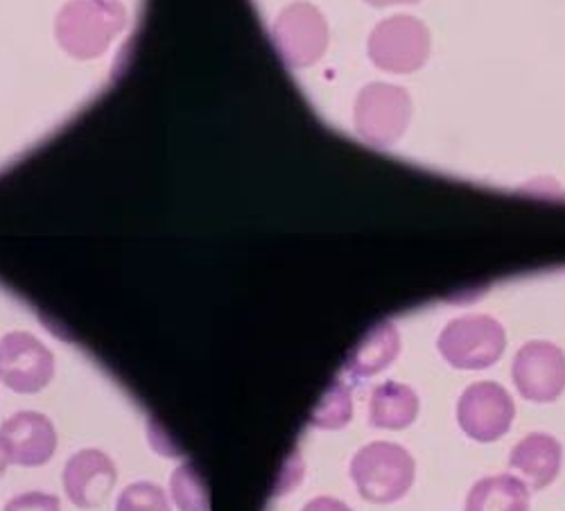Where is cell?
I'll use <instances>...</instances> for the list:
<instances>
[{"label":"cell","instance_id":"ffe728a7","mask_svg":"<svg viewBox=\"0 0 565 511\" xmlns=\"http://www.w3.org/2000/svg\"><path fill=\"white\" fill-rule=\"evenodd\" d=\"M301 511H353V509L338 498L319 496V498H312L310 502H306V507Z\"/></svg>","mask_w":565,"mask_h":511},{"label":"cell","instance_id":"5bb4252c","mask_svg":"<svg viewBox=\"0 0 565 511\" xmlns=\"http://www.w3.org/2000/svg\"><path fill=\"white\" fill-rule=\"evenodd\" d=\"M398 351L401 336L396 327L390 321H383L375 329H371L364 340L353 349L347 369L358 379H371L387 369L398 358Z\"/></svg>","mask_w":565,"mask_h":511},{"label":"cell","instance_id":"44dd1931","mask_svg":"<svg viewBox=\"0 0 565 511\" xmlns=\"http://www.w3.org/2000/svg\"><path fill=\"white\" fill-rule=\"evenodd\" d=\"M366 3L375 8H385V6H409V3H418V0H366Z\"/></svg>","mask_w":565,"mask_h":511},{"label":"cell","instance_id":"5b68a950","mask_svg":"<svg viewBox=\"0 0 565 511\" xmlns=\"http://www.w3.org/2000/svg\"><path fill=\"white\" fill-rule=\"evenodd\" d=\"M55 376V355L30 333L14 331L0 340V381L17 394H36Z\"/></svg>","mask_w":565,"mask_h":511},{"label":"cell","instance_id":"8992f818","mask_svg":"<svg viewBox=\"0 0 565 511\" xmlns=\"http://www.w3.org/2000/svg\"><path fill=\"white\" fill-rule=\"evenodd\" d=\"M412 118L409 96L392 84H371L360 93L355 125L360 136L375 146H390L403 136Z\"/></svg>","mask_w":565,"mask_h":511},{"label":"cell","instance_id":"ac0fdd59","mask_svg":"<svg viewBox=\"0 0 565 511\" xmlns=\"http://www.w3.org/2000/svg\"><path fill=\"white\" fill-rule=\"evenodd\" d=\"M116 511H170V500L154 482H134L118 496Z\"/></svg>","mask_w":565,"mask_h":511},{"label":"cell","instance_id":"e0dca14e","mask_svg":"<svg viewBox=\"0 0 565 511\" xmlns=\"http://www.w3.org/2000/svg\"><path fill=\"white\" fill-rule=\"evenodd\" d=\"M353 419V401L344 383H333L326 392L323 401L312 414V426L321 430H340Z\"/></svg>","mask_w":565,"mask_h":511},{"label":"cell","instance_id":"3957f363","mask_svg":"<svg viewBox=\"0 0 565 511\" xmlns=\"http://www.w3.org/2000/svg\"><path fill=\"white\" fill-rule=\"evenodd\" d=\"M515 416V405L509 392L493 381L468 385L457 401V424L466 437L480 444L502 439Z\"/></svg>","mask_w":565,"mask_h":511},{"label":"cell","instance_id":"4fadbf2b","mask_svg":"<svg viewBox=\"0 0 565 511\" xmlns=\"http://www.w3.org/2000/svg\"><path fill=\"white\" fill-rule=\"evenodd\" d=\"M527 482L513 476H489L470 487L463 511H530Z\"/></svg>","mask_w":565,"mask_h":511},{"label":"cell","instance_id":"52a82bcc","mask_svg":"<svg viewBox=\"0 0 565 511\" xmlns=\"http://www.w3.org/2000/svg\"><path fill=\"white\" fill-rule=\"evenodd\" d=\"M511 379L523 398L552 403L565 392V353L552 342H527L513 358Z\"/></svg>","mask_w":565,"mask_h":511},{"label":"cell","instance_id":"6da1fadb","mask_svg":"<svg viewBox=\"0 0 565 511\" xmlns=\"http://www.w3.org/2000/svg\"><path fill=\"white\" fill-rule=\"evenodd\" d=\"M414 476L416 461L412 453L392 441L366 444L351 461V478L358 493L373 504H392L405 498Z\"/></svg>","mask_w":565,"mask_h":511},{"label":"cell","instance_id":"ba28073f","mask_svg":"<svg viewBox=\"0 0 565 511\" xmlns=\"http://www.w3.org/2000/svg\"><path fill=\"white\" fill-rule=\"evenodd\" d=\"M0 444L17 467H43L57 450V430L41 412H17L0 426Z\"/></svg>","mask_w":565,"mask_h":511},{"label":"cell","instance_id":"277c9868","mask_svg":"<svg viewBox=\"0 0 565 511\" xmlns=\"http://www.w3.org/2000/svg\"><path fill=\"white\" fill-rule=\"evenodd\" d=\"M369 55L390 73H414L430 55V32L414 17H392L373 30Z\"/></svg>","mask_w":565,"mask_h":511},{"label":"cell","instance_id":"8fae6325","mask_svg":"<svg viewBox=\"0 0 565 511\" xmlns=\"http://www.w3.org/2000/svg\"><path fill=\"white\" fill-rule=\"evenodd\" d=\"M278 36L288 39V43L282 45V53L292 62L310 64L323 53L326 23L315 8L295 6L280 17Z\"/></svg>","mask_w":565,"mask_h":511},{"label":"cell","instance_id":"9c48e42d","mask_svg":"<svg viewBox=\"0 0 565 511\" xmlns=\"http://www.w3.org/2000/svg\"><path fill=\"white\" fill-rule=\"evenodd\" d=\"M118 480L114 459L96 448L75 453L64 469V489L79 509H96L111 496Z\"/></svg>","mask_w":565,"mask_h":511},{"label":"cell","instance_id":"30bf717a","mask_svg":"<svg viewBox=\"0 0 565 511\" xmlns=\"http://www.w3.org/2000/svg\"><path fill=\"white\" fill-rule=\"evenodd\" d=\"M563 461V446L556 437L545 433H532L523 437L509 453V467L521 473L534 491L550 487Z\"/></svg>","mask_w":565,"mask_h":511},{"label":"cell","instance_id":"7c38bea8","mask_svg":"<svg viewBox=\"0 0 565 511\" xmlns=\"http://www.w3.org/2000/svg\"><path fill=\"white\" fill-rule=\"evenodd\" d=\"M418 394L403 383L387 381L369 398V424L381 430H405L418 416Z\"/></svg>","mask_w":565,"mask_h":511},{"label":"cell","instance_id":"2e32d148","mask_svg":"<svg viewBox=\"0 0 565 511\" xmlns=\"http://www.w3.org/2000/svg\"><path fill=\"white\" fill-rule=\"evenodd\" d=\"M170 496L179 511H211L209 487L195 464L185 461L170 478Z\"/></svg>","mask_w":565,"mask_h":511},{"label":"cell","instance_id":"9a60e30c","mask_svg":"<svg viewBox=\"0 0 565 511\" xmlns=\"http://www.w3.org/2000/svg\"><path fill=\"white\" fill-rule=\"evenodd\" d=\"M122 12L111 0H79L64 10L62 34L77 39H105L120 23Z\"/></svg>","mask_w":565,"mask_h":511},{"label":"cell","instance_id":"d6986e66","mask_svg":"<svg viewBox=\"0 0 565 511\" xmlns=\"http://www.w3.org/2000/svg\"><path fill=\"white\" fill-rule=\"evenodd\" d=\"M3 511H62L60 498L43 491H28L14 496Z\"/></svg>","mask_w":565,"mask_h":511},{"label":"cell","instance_id":"7a4b0ae2","mask_svg":"<svg viewBox=\"0 0 565 511\" xmlns=\"http://www.w3.org/2000/svg\"><path fill=\"white\" fill-rule=\"evenodd\" d=\"M507 347L502 323L489 315H466L448 321L439 333L441 358L461 371H480L495 364Z\"/></svg>","mask_w":565,"mask_h":511},{"label":"cell","instance_id":"7402d4cb","mask_svg":"<svg viewBox=\"0 0 565 511\" xmlns=\"http://www.w3.org/2000/svg\"><path fill=\"white\" fill-rule=\"evenodd\" d=\"M8 467H10V459H8L6 450H3V444H0V478H3V476H6Z\"/></svg>","mask_w":565,"mask_h":511}]
</instances>
